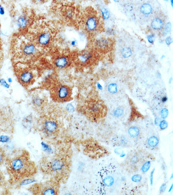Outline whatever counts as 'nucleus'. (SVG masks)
Returning a JSON list of instances; mask_svg holds the SVG:
<instances>
[{
	"label": "nucleus",
	"instance_id": "obj_34",
	"mask_svg": "<svg viewBox=\"0 0 173 195\" xmlns=\"http://www.w3.org/2000/svg\"><path fill=\"white\" fill-rule=\"evenodd\" d=\"M66 110L67 112L70 113H72L74 111V108L72 104H68L66 107Z\"/></svg>",
	"mask_w": 173,
	"mask_h": 195
},
{
	"label": "nucleus",
	"instance_id": "obj_24",
	"mask_svg": "<svg viewBox=\"0 0 173 195\" xmlns=\"http://www.w3.org/2000/svg\"><path fill=\"white\" fill-rule=\"evenodd\" d=\"M41 145L44 151L47 153H52L53 152V150L51 148V147L48 144H47V143L43 141L42 142Z\"/></svg>",
	"mask_w": 173,
	"mask_h": 195
},
{
	"label": "nucleus",
	"instance_id": "obj_28",
	"mask_svg": "<svg viewBox=\"0 0 173 195\" xmlns=\"http://www.w3.org/2000/svg\"><path fill=\"white\" fill-rule=\"evenodd\" d=\"M123 113H124L123 109L121 108H119L114 111V115L117 117H119L123 115Z\"/></svg>",
	"mask_w": 173,
	"mask_h": 195
},
{
	"label": "nucleus",
	"instance_id": "obj_45",
	"mask_svg": "<svg viewBox=\"0 0 173 195\" xmlns=\"http://www.w3.org/2000/svg\"><path fill=\"white\" fill-rule=\"evenodd\" d=\"M137 159H138L137 157H133L132 159V162L133 163H135L137 161Z\"/></svg>",
	"mask_w": 173,
	"mask_h": 195
},
{
	"label": "nucleus",
	"instance_id": "obj_7",
	"mask_svg": "<svg viewBox=\"0 0 173 195\" xmlns=\"http://www.w3.org/2000/svg\"><path fill=\"white\" fill-rule=\"evenodd\" d=\"M70 59L65 56H59L54 59V64L55 67L59 69H64L69 66Z\"/></svg>",
	"mask_w": 173,
	"mask_h": 195
},
{
	"label": "nucleus",
	"instance_id": "obj_2",
	"mask_svg": "<svg viewBox=\"0 0 173 195\" xmlns=\"http://www.w3.org/2000/svg\"><path fill=\"white\" fill-rule=\"evenodd\" d=\"M54 94L55 99L58 102H67L71 98V89L66 85L61 84L56 87Z\"/></svg>",
	"mask_w": 173,
	"mask_h": 195
},
{
	"label": "nucleus",
	"instance_id": "obj_46",
	"mask_svg": "<svg viewBox=\"0 0 173 195\" xmlns=\"http://www.w3.org/2000/svg\"><path fill=\"white\" fill-rule=\"evenodd\" d=\"M7 82L9 84H11L13 82V79H12L11 77H9L8 78V79H7Z\"/></svg>",
	"mask_w": 173,
	"mask_h": 195
},
{
	"label": "nucleus",
	"instance_id": "obj_12",
	"mask_svg": "<svg viewBox=\"0 0 173 195\" xmlns=\"http://www.w3.org/2000/svg\"><path fill=\"white\" fill-rule=\"evenodd\" d=\"M152 11V7L149 3L143 4L140 8V11L141 14L146 16L151 14Z\"/></svg>",
	"mask_w": 173,
	"mask_h": 195
},
{
	"label": "nucleus",
	"instance_id": "obj_8",
	"mask_svg": "<svg viewBox=\"0 0 173 195\" xmlns=\"http://www.w3.org/2000/svg\"><path fill=\"white\" fill-rule=\"evenodd\" d=\"M52 35L49 32L45 31L40 33L37 39V43L42 47H45L51 42Z\"/></svg>",
	"mask_w": 173,
	"mask_h": 195
},
{
	"label": "nucleus",
	"instance_id": "obj_37",
	"mask_svg": "<svg viewBox=\"0 0 173 195\" xmlns=\"http://www.w3.org/2000/svg\"><path fill=\"white\" fill-rule=\"evenodd\" d=\"M4 181V177L2 173L0 171V187H1L3 184Z\"/></svg>",
	"mask_w": 173,
	"mask_h": 195
},
{
	"label": "nucleus",
	"instance_id": "obj_1",
	"mask_svg": "<svg viewBox=\"0 0 173 195\" xmlns=\"http://www.w3.org/2000/svg\"><path fill=\"white\" fill-rule=\"evenodd\" d=\"M31 165L27 156L21 155L9 161V169L13 175L20 176L28 173L29 169L31 168Z\"/></svg>",
	"mask_w": 173,
	"mask_h": 195
},
{
	"label": "nucleus",
	"instance_id": "obj_14",
	"mask_svg": "<svg viewBox=\"0 0 173 195\" xmlns=\"http://www.w3.org/2000/svg\"><path fill=\"white\" fill-rule=\"evenodd\" d=\"M110 41L105 38H101L96 41V43L98 47L101 49H105L109 46Z\"/></svg>",
	"mask_w": 173,
	"mask_h": 195
},
{
	"label": "nucleus",
	"instance_id": "obj_21",
	"mask_svg": "<svg viewBox=\"0 0 173 195\" xmlns=\"http://www.w3.org/2000/svg\"><path fill=\"white\" fill-rule=\"evenodd\" d=\"M108 91L111 94L116 93L118 91L117 85L114 83L110 84L108 86Z\"/></svg>",
	"mask_w": 173,
	"mask_h": 195
},
{
	"label": "nucleus",
	"instance_id": "obj_5",
	"mask_svg": "<svg viewBox=\"0 0 173 195\" xmlns=\"http://www.w3.org/2000/svg\"><path fill=\"white\" fill-rule=\"evenodd\" d=\"M21 50L23 56L27 57H33L37 53V46L32 42H28L23 44Z\"/></svg>",
	"mask_w": 173,
	"mask_h": 195
},
{
	"label": "nucleus",
	"instance_id": "obj_41",
	"mask_svg": "<svg viewBox=\"0 0 173 195\" xmlns=\"http://www.w3.org/2000/svg\"><path fill=\"white\" fill-rule=\"evenodd\" d=\"M161 122V118H159V117L156 118H155V125H157V126L159 125V124H160Z\"/></svg>",
	"mask_w": 173,
	"mask_h": 195
},
{
	"label": "nucleus",
	"instance_id": "obj_15",
	"mask_svg": "<svg viewBox=\"0 0 173 195\" xmlns=\"http://www.w3.org/2000/svg\"><path fill=\"white\" fill-rule=\"evenodd\" d=\"M32 103L35 106L40 107L43 105V101L39 96H34L32 98Z\"/></svg>",
	"mask_w": 173,
	"mask_h": 195
},
{
	"label": "nucleus",
	"instance_id": "obj_4",
	"mask_svg": "<svg viewBox=\"0 0 173 195\" xmlns=\"http://www.w3.org/2000/svg\"><path fill=\"white\" fill-rule=\"evenodd\" d=\"M35 78L34 73L29 70H24L19 74V81L24 86L30 85L33 82Z\"/></svg>",
	"mask_w": 173,
	"mask_h": 195
},
{
	"label": "nucleus",
	"instance_id": "obj_22",
	"mask_svg": "<svg viewBox=\"0 0 173 195\" xmlns=\"http://www.w3.org/2000/svg\"><path fill=\"white\" fill-rule=\"evenodd\" d=\"M42 194L43 195H55L56 194V191L52 187H47L43 190Z\"/></svg>",
	"mask_w": 173,
	"mask_h": 195
},
{
	"label": "nucleus",
	"instance_id": "obj_47",
	"mask_svg": "<svg viewBox=\"0 0 173 195\" xmlns=\"http://www.w3.org/2000/svg\"><path fill=\"white\" fill-rule=\"evenodd\" d=\"M167 97L166 96H165V97L162 98V102H167Z\"/></svg>",
	"mask_w": 173,
	"mask_h": 195
},
{
	"label": "nucleus",
	"instance_id": "obj_33",
	"mask_svg": "<svg viewBox=\"0 0 173 195\" xmlns=\"http://www.w3.org/2000/svg\"><path fill=\"white\" fill-rule=\"evenodd\" d=\"M141 177L140 175H135L132 177V181L135 183H138L141 181Z\"/></svg>",
	"mask_w": 173,
	"mask_h": 195
},
{
	"label": "nucleus",
	"instance_id": "obj_23",
	"mask_svg": "<svg viewBox=\"0 0 173 195\" xmlns=\"http://www.w3.org/2000/svg\"><path fill=\"white\" fill-rule=\"evenodd\" d=\"M104 184L107 187H110L114 183V179L112 177L108 176L104 178Z\"/></svg>",
	"mask_w": 173,
	"mask_h": 195
},
{
	"label": "nucleus",
	"instance_id": "obj_30",
	"mask_svg": "<svg viewBox=\"0 0 173 195\" xmlns=\"http://www.w3.org/2000/svg\"><path fill=\"white\" fill-rule=\"evenodd\" d=\"M168 116V111L167 108H163L161 112V117L163 119H165Z\"/></svg>",
	"mask_w": 173,
	"mask_h": 195
},
{
	"label": "nucleus",
	"instance_id": "obj_25",
	"mask_svg": "<svg viewBox=\"0 0 173 195\" xmlns=\"http://www.w3.org/2000/svg\"><path fill=\"white\" fill-rule=\"evenodd\" d=\"M0 85L6 89H9L10 88V84L8 83L7 80L4 78L0 79Z\"/></svg>",
	"mask_w": 173,
	"mask_h": 195
},
{
	"label": "nucleus",
	"instance_id": "obj_20",
	"mask_svg": "<svg viewBox=\"0 0 173 195\" xmlns=\"http://www.w3.org/2000/svg\"><path fill=\"white\" fill-rule=\"evenodd\" d=\"M100 11L102 14L103 18L104 19V20H108L110 18V13L107 9L105 7H103L101 9Z\"/></svg>",
	"mask_w": 173,
	"mask_h": 195
},
{
	"label": "nucleus",
	"instance_id": "obj_27",
	"mask_svg": "<svg viewBox=\"0 0 173 195\" xmlns=\"http://www.w3.org/2000/svg\"><path fill=\"white\" fill-rule=\"evenodd\" d=\"M150 166H151V163L149 161L145 162L142 167L141 171L143 173H146L147 172V171H149V169H150Z\"/></svg>",
	"mask_w": 173,
	"mask_h": 195
},
{
	"label": "nucleus",
	"instance_id": "obj_26",
	"mask_svg": "<svg viewBox=\"0 0 173 195\" xmlns=\"http://www.w3.org/2000/svg\"><path fill=\"white\" fill-rule=\"evenodd\" d=\"M10 137L7 135H2L0 136V142L2 143H7L10 142Z\"/></svg>",
	"mask_w": 173,
	"mask_h": 195
},
{
	"label": "nucleus",
	"instance_id": "obj_9",
	"mask_svg": "<svg viewBox=\"0 0 173 195\" xmlns=\"http://www.w3.org/2000/svg\"><path fill=\"white\" fill-rule=\"evenodd\" d=\"M99 25V21L95 16H91L87 19L86 28L89 32H94L96 30Z\"/></svg>",
	"mask_w": 173,
	"mask_h": 195
},
{
	"label": "nucleus",
	"instance_id": "obj_43",
	"mask_svg": "<svg viewBox=\"0 0 173 195\" xmlns=\"http://www.w3.org/2000/svg\"><path fill=\"white\" fill-rule=\"evenodd\" d=\"M77 41L75 40V39H74V40L71 41V46H72V47L75 46L76 45V44H77Z\"/></svg>",
	"mask_w": 173,
	"mask_h": 195
},
{
	"label": "nucleus",
	"instance_id": "obj_44",
	"mask_svg": "<svg viewBox=\"0 0 173 195\" xmlns=\"http://www.w3.org/2000/svg\"><path fill=\"white\" fill-rule=\"evenodd\" d=\"M96 86L98 89L100 90H102L103 89V86H102V85L100 84L99 83V82H98L96 83Z\"/></svg>",
	"mask_w": 173,
	"mask_h": 195
},
{
	"label": "nucleus",
	"instance_id": "obj_19",
	"mask_svg": "<svg viewBox=\"0 0 173 195\" xmlns=\"http://www.w3.org/2000/svg\"><path fill=\"white\" fill-rule=\"evenodd\" d=\"M172 28V25L171 22H167L165 24L163 28L162 29L163 34L164 35H166L171 32Z\"/></svg>",
	"mask_w": 173,
	"mask_h": 195
},
{
	"label": "nucleus",
	"instance_id": "obj_50",
	"mask_svg": "<svg viewBox=\"0 0 173 195\" xmlns=\"http://www.w3.org/2000/svg\"><path fill=\"white\" fill-rule=\"evenodd\" d=\"M115 1V2H118L119 1Z\"/></svg>",
	"mask_w": 173,
	"mask_h": 195
},
{
	"label": "nucleus",
	"instance_id": "obj_11",
	"mask_svg": "<svg viewBox=\"0 0 173 195\" xmlns=\"http://www.w3.org/2000/svg\"><path fill=\"white\" fill-rule=\"evenodd\" d=\"M29 23V20L28 17L25 15H23L20 16L17 19L16 24L17 27L21 29H23L27 27Z\"/></svg>",
	"mask_w": 173,
	"mask_h": 195
},
{
	"label": "nucleus",
	"instance_id": "obj_13",
	"mask_svg": "<svg viewBox=\"0 0 173 195\" xmlns=\"http://www.w3.org/2000/svg\"><path fill=\"white\" fill-rule=\"evenodd\" d=\"M91 53L89 52H84L80 54L78 56V61L82 64H86L91 59Z\"/></svg>",
	"mask_w": 173,
	"mask_h": 195
},
{
	"label": "nucleus",
	"instance_id": "obj_32",
	"mask_svg": "<svg viewBox=\"0 0 173 195\" xmlns=\"http://www.w3.org/2000/svg\"><path fill=\"white\" fill-rule=\"evenodd\" d=\"M159 126L160 128L162 130H164L167 128L168 126V123L166 122V121L163 120L161 121L159 124Z\"/></svg>",
	"mask_w": 173,
	"mask_h": 195
},
{
	"label": "nucleus",
	"instance_id": "obj_40",
	"mask_svg": "<svg viewBox=\"0 0 173 195\" xmlns=\"http://www.w3.org/2000/svg\"><path fill=\"white\" fill-rule=\"evenodd\" d=\"M5 13V11L4 9V7L1 4H0V15H4Z\"/></svg>",
	"mask_w": 173,
	"mask_h": 195
},
{
	"label": "nucleus",
	"instance_id": "obj_36",
	"mask_svg": "<svg viewBox=\"0 0 173 195\" xmlns=\"http://www.w3.org/2000/svg\"><path fill=\"white\" fill-rule=\"evenodd\" d=\"M165 43L167 45H171L173 42V40H172V38L171 36H168L166 37L165 39Z\"/></svg>",
	"mask_w": 173,
	"mask_h": 195
},
{
	"label": "nucleus",
	"instance_id": "obj_16",
	"mask_svg": "<svg viewBox=\"0 0 173 195\" xmlns=\"http://www.w3.org/2000/svg\"><path fill=\"white\" fill-rule=\"evenodd\" d=\"M121 55L125 58H129L132 55V51L130 48L125 47L121 50Z\"/></svg>",
	"mask_w": 173,
	"mask_h": 195
},
{
	"label": "nucleus",
	"instance_id": "obj_42",
	"mask_svg": "<svg viewBox=\"0 0 173 195\" xmlns=\"http://www.w3.org/2000/svg\"><path fill=\"white\" fill-rule=\"evenodd\" d=\"M106 32H107V33H108V34H109L112 35L113 34L114 31H113V29L111 28H109L107 29Z\"/></svg>",
	"mask_w": 173,
	"mask_h": 195
},
{
	"label": "nucleus",
	"instance_id": "obj_6",
	"mask_svg": "<svg viewBox=\"0 0 173 195\" xmlns=\"http://www.w3.org/2000/svg\"><path fill=\"white\" fill-rule=\"evenodd\" d=\"M65 162L60 159H55L52 160L48 163V168L54 173H59L62 172L65 167Z\"/></svg>",
	"mask_w": 173,
	"mask_h": 195
},
{
	"label": "nucleus",
	"instance_id": "obj_18",
	"mask_svg": "<svg viewBox=\"0 0 173 195\" xmlns=\"http://www.w3.org/2000/svg\"><path fill=\"white\" fill-rule=\"evenodd\" d=\"M159 140L157 137L155 136L150 137L148 140L147 143L151 147H155L159 144Z\"/></svg>",
	"mask_w": 173,
	"mask_h": 195
},
{
	"label": "nucleus",
	"instance_id": "obj_17",
	"mask_svg": "<svg viewBox=\"0 0 173 195\" xmlns=\"http://www.w3.org/2000/svg\"><path fill=\"white\" fill-rule=\"evenodd\" d=\"M128 133L132 137L138 136L139 133V130L136 127H132L128 130Z\"/></svg>",
	"mask_w": 173,
	"mask_h": 195
},
{
	"label": "nucleus",
	"instance_id": "obj_49",
	"mask_svg": "<svg viewBox=\"0 0 173 195\" xmlns=\"http://www.w3.org/2000/svg\"><path fill=\"white\" fill-rule=\"evenodd\" d=\"M171 6H172V7H173V0H171Z\"/></svg>",
	"mask_w": 173,
	"mask_h": 195
},
{
	"label": "nucleus",
	"instance_id": "obj_39",
	"mask_svg": "<svg viewBox=\"0 0 173 195\" xmlns=\"http://www.w3.org/2000/svg\"><path fill=\"white\" fill-rule=\"evenodd\" d=\"M166 185L165 184H164L161 186V187L160 188V192L161 193H163L165 191V190L166 189Z\"/></svg>",
	"mask_w": 173,
	"mask_h": 195
},
{
	"label": "nucleus",
	"instance_id": "obj_3",
	"mask_svg": "<svg viewBox=\"0 0 173 195\" xmlns=\"http://www.w3.org/2000/svg\"><path fill=\"white\" fill-rule=\"evenodd\" d=\"M59 128L57 122L52 120L45 121L43 124V132L47 136H51L55 133Z\"/></svg>",
	"mask_w": 173,
	"mask_h": 195
},
{
	"label": "nucleus",
	"instance_id": "obj_48",
	"mask_svg": "<svg viewBox=\"0 0 173 195\" xmlns=\"http://www.w3.org/2000/svg\"><path fill=\"white\" fill-rule=\"evenodd\" d=\"M172 77H171L170 79H169V83H170L171 84V82H172Z\"/></svg>",
	"mask_w": 173,
	"mask_h": 195
},
{
	"label": "nucleus",
	"instance_id": "obj_35",
	"mask_svg": "<svg viewBox=\"0 0 173 195\" xmlns=\"http://www.w3.org/2000/svg\"><path fill=\"white\" fill-rule=\"evenodd\" d=\"M34 182V179H26V180H25V181L22 182L21 185H27V184H29V183H33Z\"/></svg>",
	"mask_w": 173,
	"mask_h": 195
},
{
	"label": "nucleus",
	"instance_id": "obj_38",
	"mask_svg": "<svg viewBox=\"0 0 173 195\" xmlns=\"http://www.w3.org/2000/svg\"><path fill=\"white\" fill-rule=\"evenodd\" d=\"M155 169H154L152 171H151V174H150V183H151V185H152L153 184V174L155 172Z\"/></svg>",
	"mask_w": 173,
	"mask_h": 195
},
{
	"label": "nucleus",
	"instance_id": "obj_10",
	"mask_svg": "<svg viewBox=\"0 0 173 195\" xmlns=\"http://www.w3.org/2000/svg\"><path fill=\"white\" fill-rule=\"evenodd\" d=\"M165 24V21L163 19L159 17H156L152 20L151 26L154 30L160 31L162 30Z\"/></svg>",
	"mask_w": 173,
	"mask_h": 195
},
{
	"label": "nucleus",
	"instance_id": "obj_31",
	"mask_svg": "<svg viewBox=\"0 0 173 195\" xmlns=\"http://www.w3.org/2000/svg\"><path fill=\"white\" fill-rule=\"evenodd\" d=\"M147 39L150 43L152 44L155 41V35L154 34L149 35L147 36Z\"/></svg>",
	"mask_w": 173,
	"mask_h": 195
},
{
	"label": "nucleus",
	"instance_id": "obj_29",
	"mask_svg": "<svg viewBox=\"0 0 173 195\" xmlns=\"http://www.w3.org/2000/svg\"><path fill=\"white\" fill-rule=\"evenodd\" d=\"M6 155L2 149H0V165L2 164L5 161Z\"/></svg>",
	"mask_w": 173,
	"mask_h": 195
}]
</instances>
